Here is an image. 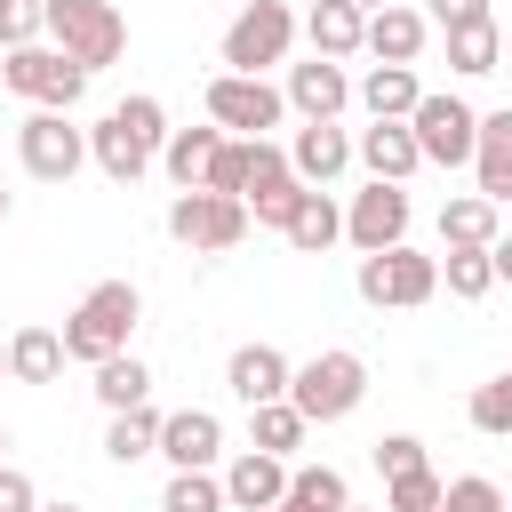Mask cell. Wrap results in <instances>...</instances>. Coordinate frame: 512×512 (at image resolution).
<instances>
[{"mask_svg": "<svg viewBox=\"0 0 512 512\" xmlns=\"http://www.w3.org/2000/svg\"><path fill=\"white\" fill-rule=\"evenodd\" d=\"M160 144H168V112H160V96H120V104L88 128V160H96L112 184H136V176L160 160Z\"/></svg>", "mask_w": 512, "mask_h": 512, "instance_id": "6da1fadb", "label": "cell"}, {"mask_svg": "<svg viewBox=\"0 0 512 512\" xmlns=\"http://www.w3.org/2000/svg\"><path fill=\"white\" fill-rule=\"evenodd\" d=\"M136 312H144L136 280H96V288L72 304V320H64V352H72V360H88V368H104L112 352H128Z\"/></svg>", "mask_w": 512, "mask_h": 512, "instance_id": "7a4b0ae2", "label": "cell"}, {"mask_svg": "<svg viewBox=\"0 0 512 512\" xmlns=\"http://www.w3.org/2000/svg\"><path fill=\"white\" fill-rule=\"evenodd\" d=\"M288 400H296V416H304V424H344V416L368 400V360H360V352H344V344H328V352L296 360Z\"/></svg>", "mask_w": 512, "mask_h": 512, "instance_id": "3957f363", "label": "cell"}, {"mask_svg": "<svg viewBox=\"0 0 512 512\" xmlns=\"http://www.w3.org/2000/svg\"><path fill=\"white\" fill-rule=\"evenodd\" d=\"M48 40L80 64V72H104L128 56V16L112 0H48Z\"/></svg>", "mask_w": 512, "mask_h": 512, "instance_id": "277c9868", "label": "cell"}, {"mask_svg": "<svg viewBox=\"0 0 512 512\" xmlns=\"http://www.w3.org/2000/svg\"><path fill=\"white\" fill-rule=\"evenodd\" d=\"M352 288H360V304H392V312H416V304H432L440 296V256H424V248H384V256H360V272H352Z\"/></svg>", "mask_w": 512, "mask_h": 512, "instance_id": "5b68a950", "label": "cell"}, {"mask_svg": "<svg viewBox=\"0 0 512 512\" xmlns=\"http://www.w3.org/2000/svg\"><path fill=\"white\" fill-rule=\"evenodd\" d=\"M296 16L280 8V0H248L232 24H224V72H272V64H288V48H296Z\"/></svg>", "mask_w": 512, "mask_h": 512, "instance_id": "8992f818", "label": "cell"}, {"mask_svg": "<svg viewBox=\"0 0 512 512\" xmlns=\"http://www.w3.org/2000/svg\"><path fill=\"white\" fill-rule=\"evenodd\" d=\"M248 200H224V192H176L168 200V240L176 248H200V256H224L248 240Z\"/></svg>", "mask_w": 512, "mask_h": 512, "instance_id": "52a82bcc", "label": "cell"}, {"mask_svg": "<svg viewBox=\"0 0 512 512\" xmlns=\"http://www.w3.org/2000/svg\"><path fill=\"white\" fill-rule=\"evenodd\" d=\"M0 80H8L16 96H32L40 112H72V104L88 96V72H80L64 48H40V40H32V48H8V56H0Z\"/></svg>", "mask_w": 512, "mask_h": 512, "instance_id": "ba28073f", "label": "cell"}, {"mask_svg": "<svg viewBox=\"0 0 512 512\" xmlns=\"http://www.w3.org/2000/svg\"><path fill=\"white\" fill-rule=\"evenodd\" d=\"M280 112H288V96L256 72H216L208 80V120L224 136H264V128H280Z\"/></svg>", "mask_w": 512, "mask_h": 512, "instance_id": "9c48e42d", "label": "cell"}, {"mask_svg": "<svg viewBox=\"0 0 512 512\" xmlns=\"http://www.w3.org/2000/svg\"><path fill=\"white\" fill-rule=\"evenodd\" d=\"M408 128H416V152H424L432 168H464V160L480 152V112H472L464 96H424V104L408 112Z\"/></svg>", "mask_w": 512, "mask_h": 512, "instance_id": "30bf717a", "label": "cell"}, {"mask_svg": "<svg viewBox=\"0 0 512 512\" xmlns=\"http://www.w3.org/2000/svg\"><path fill=\"white\" fill-rule=\"evenodd\" d=\"M16 152H24V176L72 184L80 160H88V128H72V112H32V120L16 128Z\"/></svg>", "mask_w": 512, "mask_h": 512, "instance_id": "8fae6325", "label": "cell"}, {"mask_svg": "<svg viewBox=\"0 0 512 512\" xmlns=\"http://www.w3.org/2000/svg\"><path fill=\"white\" fill-rule=\"evenodd\" d=\"M408 192L400 184H368V192H352V208H344V240L360 248V256H384V248H408Z\"/></svg>", "mask_w": 512, "mask_h": 512, "instance_id": "7c38bea8", "label": "cell"}, {"mask_svg": "<svg viewBox=\"0 0 512 512\" xmlns=\"http://www.w3.org/2000/svg\"><path fill=\"white\" fill-rule=\"evenodd\" d=\"M288 376H296V360H288L280 344H240V352L224 360V384H232L240 408H272V400H288Z\"/></svg>", "mask_w": 512, "mask_h": 512, "instance_id": "4fadbf2b", "label": "cell"}, {"mask_svg": "<svg viewBox=\"0 0 512 512\" xmlns=\"http://www.w3.org/2000/svg\"><path fill=\"white\" fill-rule=\"evenodd\" d=\"M288 456H264V448H240L232 464H224V504L232 512H272V504H288Z\"/></svg>", "mask_w": 512, "mask_h": 512, "instance_id": "5bb4252c", "label": "cell"}, {"mask_svg": "<svg viewBox=\"0 0 512 512\" xmlns=\"http://www.w3.org/2000/svg\"><path fill=\"white\" fill-rule=\"evenodd\" d=\"M352 160H360V152H352V136H344L336 120H304V128L288 136V168H296L312 192H328V184H336Z\"/></svg>", "mask_w": 512, "mask_h": 512, "instance_id": "9a60e30c", "label": "cell"}, {"mask_svg": "<svg viewBox=\"0 0 512 512\" xmlns=\"http://www.w3.org/2000/svg\"><path fill=\"white\" fill-rule=\"evenodd\" d=\"M352 152H360L368 184H408V176L424 168V152H416V128H408V120H368V128L352 136Z\"/></svg>", "mask_w": 512, "mask_h": 512, "instance_id": "2e32d148", "label": "cell"}, {"mask_svg": "<svg viewBox=\"0 0 512 512\" xmlns=\"http://www.w3.org/2000/svg\"><path fill=\"white\" fill-rule=\"evenodd\" d=\"M160 456H168L176 472H208V464L224 456L216 408H168V416H160Z\"/></svg>", "mask_w": 512, "mask_h": 512, "instance_id": "e0dca14e", "label": "cell"}, {"mask_svg": "<svg viewBox=\"0 0 512 512\" xmlns=\"http://www.w3.org/2000/svg\"><path fill=\"white\" fill-rule=\"evenodd\" d=\"M288 112H304V120H336L360 88H352V72L344 64H328V56H312V64H288Z\"/></svg>", "mask_w": 512, "mask_h": 512, "instance_id": "ac0fdd59", "label": "cell"}, {"mask_svg": "<svg viewBox=\"0 0 512 512\" xmlns=\"http://www.w3.org/2000/svg\"><path fill=\"white\" fill-rule=\"evenodd\" d=\"M304 40H312V56L344 64V56L368 48V8H352V0H312V8H304Z\"/></svg>", "mask_w": 512, "mask_h": 512, "instance_id": "d6986e66", "label": "cell"}, {"mask_svg": "<svg viewBox=\"0 0 512 512\" xmlns=\"http://www.w3.org/2000/svg\"><path fill=\"white\" fill-rule=\"evenodd\" d=\"M424 40H432V16L408 8V0H392V8L368 16V56H376V64H416Z\"/></svg>", "mask_w": 512, "mask_h": 512, "instance_id": "ffe728a7", "label": "cell"}, {"mask_svg": "<svg viewBox=\"0 0 512 512\" xmlns=\"http://www.w3.org/2000/svg\"><path fill=\"white\" fill-rule=\"evenodd\" d=\"M472 192L480 200H512V104L504 112H480V152H472Z\"/></svg>", "mask_w": 512, "mask_h": 512, "instance_id": "44dd1931", "label": "cell"}, {"mask_svg": "<svg viewBox=\"0 0 512 512\" xmlns=\"http://www.w3.org/2000/svg\"><path fill=\"white\" fill-rule=\"evenodd\" d=\"M216 144H224V128L208 120V128H168V144H160V168H168V184L176 192H200L208 184V160H216Z\"/></svg>", "mask_w": 512, "mask_h": 512, "instance_id": "7402d4cb", "label": "cell"}, {"mask_svg": "<svg viewBox=\"0 0 512 512\" xmlns=\"http://www.w3.org/2000/svg\"><path fill=\"white\" fill-rule=\"evenodd\" d=\"M64 360H72V352H64V328H40V320H32V328L8 336V376H16V384H56Z\"/></svg>", "mask_w": 512, "mask_h": 512, "instance_id": "603a6c76", "label": "cell"}, {"mask_svg": "<svg viewBox=\"0 0 512 512\" xmlns=\"http://www.w3.org/2000/svg\"><path fill=\"white\" fill-rule=\"evenodd\" d=\"M360 104H368V120H408V112L424 104V88H416V64H368V80H360Z\"/></svg>", "mask_w": 512, "mask_h": 512, "instance_id": "cb8c5ba5", "label": "cell"}, {"mask_svg": "<svg viewBox=\"0 0 512 512\" xmlns=\"http://www.w3.org/2000/svg\"><path fill=\"white\" fill-rule=\"evenodd\" d=\"M440 240H448V248H496V240H504V224H496V200H480V192H456V200L440 208Z\"/></svg>", "mask_w": 512, "mask_h": 512, "instance_id": "d4e9b609", "label": "cell"}, {"mask_svg": "<svg viewBox=\"0 0 512 512\" xmlns=\"http://www.w3.org/2000/svg\"><path fill=\"white\" fill-rule=\"evenodd\" d=\"M160 416H168V408H152V400L128 408V416H112V424H104V456H112V464H144V456H160Z\"/></svg>", "mask_w": 512, "mask_h": 512, "instance_id": "484cf974", "label": "cell"}, {"mask_svg": "<svg viewBox=\"0 0 512 512\" xmlns=\"http://www.w3.org/2000/svg\"><path fill=\"white\" fill-rule=\"evenodd\" d=\"M448 64H456L464 80L496 72V64H504V24H496V16H480V24H456V32H448Z\"/></svg>", "mask_w": 512, "mask_h": 512, "instance_id": "4316f807", "label": "cell"}, {"mask_svg": "<svg viewBox=\"0 0 512 512\" xmlns=\"http://www.w3.org/2000/svg\"><path fill=\"white\" fill-rule=\"evenodd\" d=\"M344 240V208L328 200V192H304V208H296V224H288V248L296 256H328Z\"/></svg>", "mask_w": 512, "mask_h": 512, "instance_id": "83f0119b", "label": "cell"}, {"mask_svg": "<svg viewBox=\"0 0 512 512\" xmlns=\"http://www.w3.org/2000/svg\"><path fill=\"white\" fill-rule=\"evenodd\" d=\"M96 400H104L112 416H128V408H144V400H152V368H144L136 352H112V360L96 368Z\"/></svg>", "mask_w": 512, "mask_h": 512, "instance_id": "f1b7e54d", "label": "cell"}, {"mask_svg": "<svg viewBox=\"0 0 512 512\" xmlns=\"http://www.w3.org/2000/svg\"><path fill=\"white\" fill-rule=\"evenodd\" d=\"M304 416H296V400H272V408H248V448H264V456H296L304 448Z\"/></svg>", "mask_w": 512, "mask_h": 512, "instance_id": "f546056e", "label": "cell"}, {"mask_svg": "<svg viewBox=\"0 0 512 512\" xmlns=\"http://www.w3.org/2000/svg\"><path fill=\"white\" fill-rule=\"evenodd\" d=\"M304 192H312V184H304L296 168H280L272 184H256V192H248V216H256V224H272V232H288V224H296V208H304Z\"/></svg>", "mask_w": 512, "mask_h": 512, "instance_id": "4dcf8cb0", "label": "cell"}, {"mask_svg": "<svg viewBox=\"0 0 512 512\" xmlns=\"http://www.w3.org/2000/svg\"><path fill=\"white\" fill-rule=\"evenodd\" d=\"M440 288L464 296V304H480V296L496 288V256H488V248H448V256H440Z\"/></svg>", "mask_w": 512, "mask_h": 512, "instance_id": "1f68e13d", "label": "cell"}, {"mask_svg": "<svg viewBox=\"0 0 512 512\" xmlns=\"http://www.w3.org/2000/svg\"><path fill=\"white\" fill-rule=\"evenodd\" d=\"M288 504H304V512H344L352 488H344L336 464H296V472H288Z\"/></svg>", "mask_w": 512, "mask_h": 512, "instance_id": "d6a6232c", "label": "cell"}, {"mask_svg": "<svg viewBox=\"0 0 512 512\" xmlns=\"http://www.w3.org/2000/svg\"><path fill=\"white\" fill-rule=\"evenodd\" d=\"M160 512H232V504H224V480L216 472H168Z\"/></svg>", "mask_w": 512, "mask_h": 512, "instance_id": "836d02e7", "label": "cell"}, {"mask_svg": "<svg viewBox=\"0 0 512 512\" xmlns=\"http://www.w3.org/2000/svg\"><path fill=\"white\" fill-rule=\"evenodd\" d=\"M472 432H488V440H512V368L504 376H488V384H472Z\"/></svg>", "mask_w": 512, "mask_h": 512, "instance_id": "e575fe53", "label": "cell"}, {"mask_svg": "<svg viewBox=\"0 0 512 512\" xmlns=\"http://www.w3.org/2000/svg\"><path fill=\"white\" fill-rule=\"evenodd\" d=\"M392 496H384V512H440V496H448V480L424 464V472H408V480H384Z\"/></svg>", "mask_w": 512, "mask_h": 512, "instance_id": "d590c367", "label": "cell"}, {"mask_svg": "<svg viewBox=\"0 0 512 512\" xmlns=\"http://www.w3.org/2000/svg\"><path fill=\"white\" fill-rule=\"evenodd\" d=\"M40 32H48V0H0V56L32 48Z\"/></svg>", "mask_w": 512, "mask_h": 512, "instance_id": "8d00e7d4", "label": "cell"}, {"mask_svg": "<svg viewBox=\"0 0 512 512\" xmlns=\"http://www.w3.org/2000/svg\"><path fill=\"white\" fill-rule=\"evenodd\" d=\"M440 512H512V496H504V488H496L488 472H464V480H448Z\"/></svg>", "mask_w": 512, "mask_h": 512, "instance_id": "74e56055", "label": "cell"}, {"mask_svg": "<svg viewBox=\"0 0 512 512\" xmlns=\"http://www.w3.org/2000/svg\"><path fill=\"white\" fill-rule=\"evenodd\" d=\"M376 472H384V480L424 472V440H416V432H384V440H376Z\"/></svg>", "mask_w": 512, "mask_h": 512, "instance_id": "f35d334b", "label": "cell"}, {"mask_svg": "<svg viewBox=\"0 0 512 512\" xmlns=\"http://www.w3.org/2000/svg\"><path fill=\"white\" fill-rule=\"evenodd\" d=\"M0 512H40V488L24 464H0Z\"/></svg>", "mask_w": 512, "mask_h": 512, "instance_id": "ab89813d", "label": "cell"}, {"mask_svg": "<svg viewBox=\"0 0 512 512\" xmlns=\"http://www.w3.org/2000/svg\"><path fill=\"white\" fill-rule=\"evenodd\" d=\"M424 16H432L440 32H456V24H480V16H488V0H432Z\"/></svg>", "mask_w": 512, "mask_h": 512, "instance_id": "60d3db41", "label": "cell"}, {"mask_svg": "<svg viewBox=\"0 0 512 512\" xmlns=\"http://www.w3.org/2000/svg\"><path fill=\"white\" fill-rule=\"evenodd\" d=\"M488 256H496V280H504V288H512V232H504V240H496V248H488Z\"/></svg>", "mask_w": 512, "mask_h": 512, "instance_id": "b9f144b4", "label": "cell"}, {"mask_svg": "<svg viewBox=\"0 0 512 512\" xmlns=\"http://www.w3.org/2000/svg\"><path fill=\"white\" fill-rule=\"evenodd\" d=\"M352 8H368V16H376V8H392V0H352Z\"/></svg>", "mask_w": 512, "mask_h": 512, "instance_id": "7bdbcfd3", "label": "cell"}, {"mask_svg": "<svg viewBox=\"0 0 512 512\" xmlns=\"http://www.w3.org/2000/svg\"><path fill=\"white\" fill-rule=\"evenodd\" d=\"M40 512H88V504H40Z\"/></svg>", "mask_w": 512, "mask_h": 512, "instance_id": "ee69618b", "label": "cell"}, {"mask_svg": "<svg viewBox=\"0 0 512 512\" xmlns=\"http://www.w3.org/2000/svg\"><path fill=\"white\" fill-rule=\"evenodd\" d=\"M0 464H8V424H0Z\"/></svg>", "mask_w": 512, "mask_h": 512, "instance_id": "f6af8a7d", "label": "cell"}, {"mask_svg": "<svg viewBox=\"0 0 512 512\" xmlns=\"http://www.w3.org/2000/svg\"><path fill=\"white\" fill-rule=\"evenodd\" d=\"M0 376H8V344H0Z\"/></svg>", "mask_w": 512, "mask_h": 512, "instance_id": "bcb514c9", "label": "cell"}, {"mask_svg": "<svg viewBox=\"0 0 512 512\" xmlns=\"http://www.w3.org/2000/svg\"><path fill=\"white\" fill-rule=\"evenodd\" d=\"M272 512H304V504H272Z\"/></svg>", "mask_w": 512, "mask_h": 512, "instance_id": "7dc6e473", "label": "cell"}, {"mask_svg": "<svg viewBox=\"0 0 512 512\" xmlns=\"http://www.w3.org/2000/svg\"><path fill=\"white\" fill-rule=\"evenodd\" d=\"M0 216H8V192H0Z\"/></svg>", "mask_w": 512, "mask_h": 512, "instance_id": "c3c4849f", "label": "cell"}, {"mask_svg": "<svg viewBox=\"0 0 512 512\" xmlns=\"http://www.w3.org/2000/svg\"><path fill=\"white\" fill-rule=\"evenodd\" d=\"M504 56H512V32H504Z\"/></svg>", "mask_w": 512, "mask_h": 512, "instance_id": "681fc988", "label": "cell"}, {"mask_svg": "<svg viewBox=\"0 0 512 512\" xmlns=\"http://www.w3.org/2000/svg\"><path fill=\"white\" fill-rule=\"evenodd\" d=\"M344 512H360V504H344Z\"/></svg>", "mask_w": 512, "mask_h": 512, "instance_id": "f907efd6", "label": "cell"}]
</instances>
